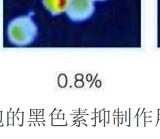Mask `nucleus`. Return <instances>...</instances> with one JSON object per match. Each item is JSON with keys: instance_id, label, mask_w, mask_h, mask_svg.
Masks as SVG:
<instances>
[{"instance_id": "f257e3e1", "label": "nucleus", "mask_w": 160, "mask_h": 139, "mask_svg": "<svg viewBox=\"0 0 160 139\" xmlns=\"http://www.w3.org/2000/svg\"><path fill=\"white\" fill-rule=\"evenodd\" d=\"M38 27L33 19L29 16L13 19L8 27V37L12 44L16 46H26L36 39Z\"/></svg>"}, {"instance_id": "7ed1b4c3", "label": "nucleus", "mask_w": 160, "mask_h": 139, "mask_svg": "<svg viewBox=\"0 0 160 139\" xmlns=\"http://www.w3.org/2000/svg\"><path fill=\"white\" fill-rule=\"evenodd\" d=\"M69 0H43L44 7L53 16L66 11Z\"/></svg>"}, {"instance_id": "20e7f679", "label": "nucleus", "mask_w": 160, "mask_h": 139, "mask_svg": "<svg viewBox=\"0 0 160 139\" xmlns=\"http://www.w3.org/2000/svg\"><path fill=\"white\" fill-rule=\"evenodd\" d=\"M93 1H100V2H102V1H105V0H93Z\"/></svg>"}, {"instance_id": "f03ea898", "label": "nucleus", "mask_w": 160, "mask_h": 139, "mask_svg": "<svg viewBox=\"0 0 160 139\" xmlns=\"http://www.w3.org/2000/svg\"><path fill=\"white\" fill-rule=\"evenodd\" d=\"M93 12V0H69L66 11L68 16L73 22L86 20Z\"/></svg>"}]
</instances>
